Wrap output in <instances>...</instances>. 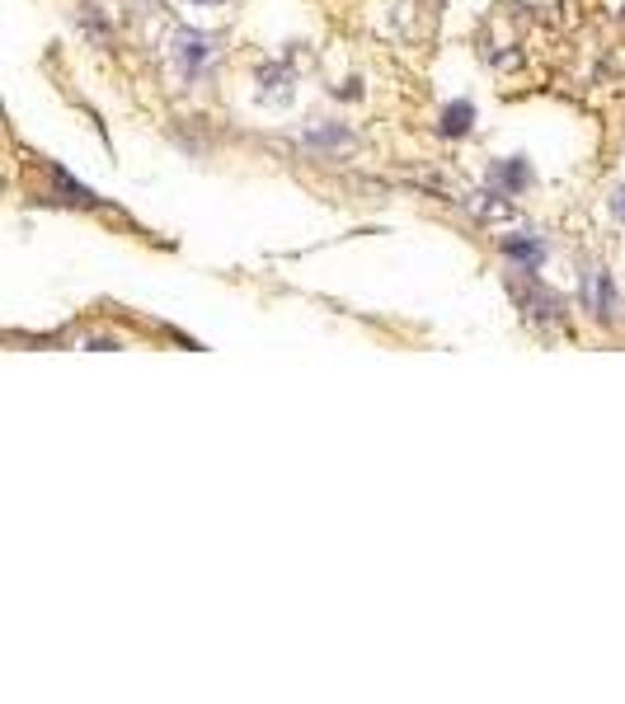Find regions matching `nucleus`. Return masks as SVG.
Masks as SVG:
<instances>
[{"instance_id": "5", "label": "nucleus", "mask_w": 625, "mask_h": 704, "mask_svg": "<svg viewBox=\"0 0 625 704\" xmlns=\"http://www.w3.org/2000/svg\"><path fill=\"white\" fill-rule=\"evenodd\" d=\"M498 179L517 193V188L531 184V165H527V161H503V165H498Z\"/></svg>"}, {"instance_id": "1", "label": "nucleus", "mask_w": 625, "mask_h": 704, "mask_svg": "<svg viewBox=\"0 0 625 704\" xmlns=\"http://www.w3.org/2000/svg\"><path fill=\"white\" fill-rule=\"evenodd\" d=\"M207 38L202 33H175V66L184 70V76H198L202 62H207Z\"/></svg>"}, {"instance_id": "3", "label": "nucleus", "mask_w": 625, "mask_h": 704, "mask_svg": "<svg viewBox=\"0 0 625 704\" xmlns=\"http://www.w3.org/2000/svg\"><path fill=\"white\" fill-rule=\"evenodd\" d=\"M503 254H508L523 273H536V268H541V258H546L541 240H523V235H508V240H503Z\"/></svg>"}, {"instance_id": "6", "label": "nucleus", "mask_w": 625, "mask_h": 704, "mask_svg": "<svg viewBox=\"0 0 625 704\" xmlns=\"http://www.w3.org/2000/svg\"><path fill=\"white\" fill-rule=\"evenodd\" d=\"M616 211H621V221H625V188L616 193Z\"/></svg>"}, {"instance_id": "2", "label": "nucleus", "mask_w": 625, "mask_h": 704, "mask_svg": "<svg viewBox=\"0 0 625 704\" xmlns=\"http://www.w3.org/2000/svg\"><path fill=\"white\" fill-rule=\"evenodd\" d=\"M583 301L593 315H612L616 310V292H612V277L606 273H588L583 277Z\"/></svg>"}, {"instance_id": "4", "label": "nucleus", "mask_w": 625, "mask_h": 704, "mask_svg": "<svg viewBox=\"0 0 625 704\" xmlns=\"http://www.w3.org/2000/svg\"><path fill=\"white\" fill-rule=\"evenodd\" d=\"M471 118H475L471 103H451V109L442 113V136H465L471 132Z\"/></svg>"}]
</instances>
